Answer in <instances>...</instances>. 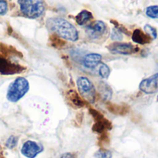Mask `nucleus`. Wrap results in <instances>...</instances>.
<instances>
[{"instance_id": "f257e3e1", "label": "nucleus", "mask_w": 158, "mask_h": 158, "mask_svg": "<svg viewBox=\"0 0 158 158\" xmlns=\"http://www.w3.org/2000/svg\"><path fill=\"white\" fill-rule=\"evenodd\" d=\"M17 55L19 53L15 49L0 44V74L13 75L25 70V68L15 60Z\"/></svg>"}, {"instance_id": "f03ea898", "label": "nucleus", "mask_w": 158, "mask_h": 158, "mask_svg": "<svg viewBox=\"0 0 158 158\" xmlns=\"http://www.w3.org/2000/svg\"><path fill=\"white\" fill-rule=\"evenodd\" d=\"M46 26L50 31L56 32L58 37L64 40L76 42L79 39V32L77 29L63 18H51L47 19Z\"/></svg>"}, {"instance_id": "7ed1b4c3", "label": "nucleus", "mask_w": 158, "mask_h": 158, "mask_svg": "<svg viewBox=\"0 0 158 158\" xmlns=\"http://www.w3.org/2000/svg\"><path fill=\"white\" fill-rule=\"evenodd\" d=\"M23 16L29 19L40 18L45 11L44 0H18Z\"/></svg>"}, {"instance_id": "20e7f679", "label": "nucleus", "mask_w": 158, "mask_h": 158, "mask_svg": "<svg viewBox=\"0 0 158 158\" xmlns=\"http://www.w3.org/2000/svg\"><path fill=\"white\" fill-rule=\"evenodd\" d=\"M29 81L23 77H18L8 87L6 98L12 103L19 101L29 91Z\"/></svg>"}, {"instance_id": "39448f33", "label": "nucleus", "mask_w": 158, "mask_h": 158, "mask_svg": "<svg viewBox=\"0 0 158 158\" xmlns=\"http://www.w3.org/2000/svg\"><path fill=\"white\" fill-rule=\"evenodd\" d=\"M77 85L81 94L90 103H94L95 99V89L92 81L86 77H80L77 81Z\"/></svg>"}, {"instance_id": "423d86ee", "label": "nucleus", "mask_w": 158, "mask_h": 158, "mask_svg": "<svg viewBox=\"0 0 158 158\" xmlns=\"http://www.w3.org/2000/svg\"><path fill=\"white\" fill-rule=\"evenodd\" d=\"M43 151V145L33 141H26L20 149L22 156L27 158H35Z\"/></svg>"}, {"instance_id": "0eeeda50", "label": "nucleus", "mask_w": 158, "mask_h": 158, "mask_svg": "<svg viewBox=\"0 0 158 158\" xmlns=\"http://www.w3.org/2000/svg\"><path fill=\"white\" fill-rule=\"evenodd\" d=\"M108 50L112 54H119V55H131L136 53L139 49L131 44L128 43H113L108 45Z\"/></svg>"}, {"instance_id": "6e6552de", "label": "nucleus", "mask_w": 158, "mask_h": 158, "mask_svg": "<svg viewBox=\"0 0 158 158\" xmlns=\"http://www.w3.org/2000/svg\"><path fill=\"white\" fill-rule=\"evenodd\" d=\"M139 88L146 94H153L158 92V73L143 80L139 85Z\"/></svg>"}, {"instance_id": "1a4fd4ad", "label": "nucleus", "mask_w": 158, "mask_h": 158, "mask_svg": "<svg viewBox=\"0 0 158 158\" xmlns=\"http://www.w3.org/2000/svg\"><path fill=\"white\" fill-rule=\"evenodd\" d=\"M106 31V25L102 20H96L86 27V32L89 37L97 39L101 37Z\"/></svg>"}, {"instance_id": "9d476101", "label": "nucleus", "mask_w": 158, "mask_h": 158, "mask_svg": "<svg viewBox=\"0 0 158 158\" xmlns=\"http://www.w3.org/2000/svg\"><path fill=\"white\" fill-rule=\"evenodd\" d=\"M92 115L94 116L95 119V124L94 127V131L98 133H103L104 131L111 129V124L108 120H106L100 113H98L96 110H91Z\"/></svg>"}, {"instance_id": "9b49d317", "label": "nucleus", "mask_w": 158, "mask_h": 158, "mask_svg": "<svg viewBox=\"0 0 158 158\" xmlns=\"http://www.w3.org/2000/svg\"><path fill=\"white\" fill-rule=\"evenodd\" d=\"M102 56L96 53H91L86 55L82 59V64L87 69H94L101 63Z\"/></svg>"}, {"instance_id": "f8f14e48", "label": "nucleus", "mask_w": 158, "mask_h": 158, "mask_svg": "<svg viewBox=\"0 0 158 158\" xmlns=\"http://www.w3.org/2000/svg\"><path fill=\"white\" fill-rule=\"evenodd\" d=\"M131 38H132V41L138 44H147L151 43L152 41V38L146 32L143 31L140 29L134 30V31L132 32Z\"/></svg>"}, {"instance_id": "ddd939ff", "label": "nucleus", "mask_w": 158, "mask_h": 158, "mask_svg": "<svg viewBox=\"0 0 158 158\" xmlns=\"http://www.w3.org/2000/svg\"><path fill=\"white\" fill-rule=\"evenodd\" d=\"M91 19H93V14L88 10H81L75 18L76 22L81 26L87 24Z\"/></svg>"}, {"instance_id": "4468645a", "label": "nucleus", "mask_w": 158, "mask_h": 158, "mask_svg": "<svg viewBox=\"0 0 158 158\" xmlns=\"http://www.w3.org/2000/svg\"><path fill=\"white\" fill-rule=\"evenodd\" d=\"M99 93L101 94V97L105 101H108L112 96V90L111 88L105 82L99 83Z\"/></svg>"}, {"instance_id": "2eb2a0df", "label": "nucleus", "mask_w": 158, "mask_h": 158, "mask_svg": "<svg viewBox=\"0 0 158 158\" xmlns=\"http://www.w3.org/2000/svg\"><path fill=\"white\" fill-rule=\"evenodd\" d=\"M68 96H69V98L70 102H71L73 105H75L76 106H78V107H81V106H84V102L82 101V99L80 97V95H79L75 91L70 90V91L68 93Z\"/></svg>"}, {"instance_id": "dca6fc26", "label": "nucleus", "mask_w": 158, "mask_h": 158, "mask_svg": "<svg viewBox=\"0 0 158 158\" xmlns=\"http://www.w3.org/2000/svg\"><path fill=\"white\" fill-rule=\"evenodd\" d=\"M98 66H99L98 71H99V75L101 76V78L107 79L109 77V74H110V69H109V67L107 65H106L105 63H100Z\"/></svg>"}, {"instance_id": "f3484780", "label": "nucleus", "mask_w": 158, "mask_h": 158, "mask_svg": "<svg viewBox=\"0 0 158 158\" xmlns=\"http://www.w3.org/2000/svg\"><path fill=\"white\" fill-rule=\"evenodd\" d=\"M145 14L151 19H158V6H150L146 8Z\"/></svg>"}, {"instance_id": "a211bd4d", "label": "nucleus", "mask_w": 158, "mask_h": 158, "mask_svg": "<svg viewBox=\"0 0 158 158\" xmlns=\"http://www.w3.org/2000/svg\"><path fill=\"white\" fill-rule=\"evenodd\" d=\"M94 158H112V153L106 149H100L95 153Z\"/></svg>"}, {"instance_id": "6ab92c4d", "label": "nucleus", "mask_w": 158, "mask_h": 158, "mask_svg": "<svg viewBox=\"0 0 158 158\" xmlns=\"http://www.w3.org/2000/svg\"><path fill=\"white\" fill-rule=\"evenodd\" d=\"M144 31L151 37V38H154L156 39L157 37V31L155 27L149 25V24H146L144 26Z\"/></svg>"}, {"instance_id": "aec40b11", "label": "nucleus", "mask_w": 158, "mask_h": 158, "mask_svg": "<svg viewBox=\"0 0 158 158\" xmlns=\"http://www.w3.org/2000/svg\"><path fill=\"white\" fill-rule=\"evenodd\" d=\"M18 142H19V138L16 137V136H10L6 142V146L8 148V149H13L17 146L18 144Z\"/></svg>"}, {"instance_id": "412c9836", "label": "nucleus", "mask_w": 158, "mask_h": 158, "mask_svg": "<svg viewBox=\"0 0 158 158\" xmlns=\"http://www.w3.org/2000/svg\"><path fill=\"white\" fill-rule=\"evenodd\" d=\"M122 32L118 29V28H114L112 30V32H111V39L114 40L115 42H119L122 40Z\"/></svg>"}, {"instance_id": "4be33fe9", "label": "nucleus", "mask_w": 158, "mask_h": 158, "mask_svg": "<svg viewBox=\"0 0 158 158\" xmlns=\"http://www.w3.org/2000/svg\"><path fill=\"white\" fill-rule=\"evenodd\" d=\"M7 12V3L6 0H0V16L5 15Z\"/></svg>"}, {"instance_id": "5701e85b", "label": "nucleus", "mask_w": 158, "mask_h": 158, "mask_svg": "<svg viewBox=\"0 0 158 158\" xmlns=\"http://www.w3.org/2000/svg\"><path fill=\"white\" fill-rule=\"evenodd\" d=\"M58 158H77L73 154H71V153H65V154H63V155H61Z\"/></svg>"}, {"instance_id": "b1692460", "label": "nucleus", "mask_w": 158, "mask_h": 158, "mask_svg": "<svg viewBox=\"0 0 158 158\" xmlns=\"http://www.w3.org/2000/svg\"><path fill=\"white\" fill-rule=\"evenodd\" d=\"M0 158H5L4 157V156H3L2 154H0Z\"/></svg>"}, {"instance_id": "393cba45", "label": "nucleus", "mask_w": 158, "mask_h": 158, "mask_svg": "<svg viewBox=\"0 0 158 158\" xmlns=\"http://www.w3.org/2000/svg\"><path fill=\"white\" fill-rule=\"evenodd\" d=\"M157 101H158V97H157Z\"/></svg>"}]
</instances>
